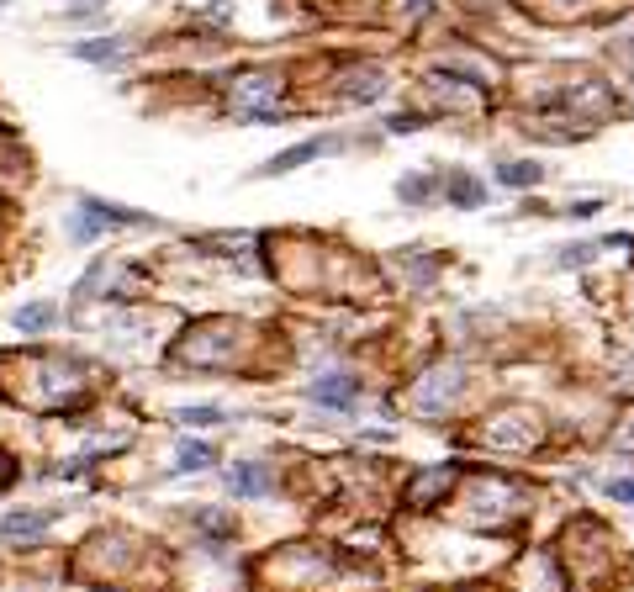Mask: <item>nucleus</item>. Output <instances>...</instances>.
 <instances>
[{
  "label": "nucleus",
  "instance_id": "nucleus-14",
  "mask_svg": "<svg viewBox=\"0 0 634 592\" xmlns=\"http://www.w3.org/2000/svg\"><path fill=\"white\" fill-rule=\"evenodd\" d=\"M444 481H450V466H444V471H434V476H423V481H413V497H428V492H439Z\"/></svg>",
  "mask_w": 634,
  "mask_h": 592
},
{
  "label": "nucleus",
  "instance_id": "nucleus-5",
  "mask_svg": "<svg viewBox=\"0 0 634 592\" xmlns=\"http://www.w3.org/2000/svg\"><path fill=\"white\" fill-rule=\"evenodd\" d=\"M228 487H233L238 497H265V492L275 487V476H270V466L249 460V466H233V471H228Z\"/></svg>",
  "mask_w": 634,
  "mask_h": 592
},
{
  "label": "nucleus",
  "instance_id": "nucleus-10",
  "mask_svg": "<svg viewBox=\"0 0 634 592\" xmlns=\"http://www.w3.org/2000/svg\"><path fill=\"white\" fill-rule=\"evenodd\" d=\"M497 180L508 185V191H529V185L545 180V170H539V164H529V159H513V164H502V170H497Z\"/></svg>",
  "mask_w": 634,
  "mask_h": 592
},
{
  "label": "nucleus",
  "instance_id": "nucleus-15",
  "mask_svg": "<svg viewBox=\"0 0 634 592\" xmlns=\"http://www.w3.org/2000/svg\"><path fill=\"white\" fill-rule=\"evenodd\" d=\"M608 497H613V503H634V476H619V481H608Z\"/></svg>",
  "mask_w": 634,
  "mask_h": 592
},
{
  "label": "nucleus",
  "instance_id": "nucleus-17",
  "mask_svg": "<svg viewBox=\"0 0 634 592\" xmlns=\"http://www.w3.org/2000/svg\"><path fill=\"white\" fill-rule=\"evenodd\" d=\"M101 0H69V16H96Z\"/></svg>",
  "mask_w": 634,
  "mask_h": 592
},
{
  "label": "nucleus",
  "instance_id": "nucleus-4",
  "mask_svg": "<svg viewBox=\"0 0 634 592\" xmlns=\"http://www.w3.org/2000/svg\"><path fill=\"white\" fill-rule=\"evenodd\" d=\"M59 508H43V513H0V540H32V534H43Z\"/></svg>",
  "mask_w": 634,
  "mask_h": 592
},
{
  "label": "nucleus",
  "instance_id": "nucleus-18",
  "mask_svg": "<svg viewBox=\"0 0 634 592\" xmlns=\"http://www.w3.org/2000/svg\"><path fill=\"white\" fill-rule=\"evenodd\" d=\"M418 122H423V117H391L386 127H391V133H413V127H418Z\"/></svg>",
  "mask_w": 634,
  "mask_h": 592
},
{
  "label": "nucleus",
  "instance_id": "nucleus-3",
  "mask_svg": "<svg viewBox=\"0 0 634 592\" xmlns=\"http://www.w3.org/2000/svg\"><path fill=\"white\" fill-rule=\"evenodd\" d=\"M80 207L85 212H96L106 228H148V212H133V207H117V201H101V196H80Z\"/></svg>",
  "mask_w": 634,
  "mask_h": 592
},
{
  "label": "nucleus",
  "instance_id": "nucleus-6",
  "mask_svg": "<svg viewBox=\"0 0 634 592\" xmlns=\"http://www.w3.org/2000/svg\"><path fill=\"white\" fill-rule=\"evenodd\" d=\"M328 148H339V143H333V138H307V143L286 148V154H275V159L265 164V175H286V170H296V164H307V159H317V154H328Z\"/></svg>",
  "mask_w": 634,
  "mask_h": 592
},
{
  "label": "nucleus",
  "instance_id": "nucleus-2",
  "mask_svg": "<svg viewBox=\"0 0 634 592\" xmlns=\"http://www.w3.org/2000/svg\"><path fill=\"white\" fill-rule=\"evenodd\" d=\"M307 397L323 402V407H354V397H360V381L344 376V370H339V376H317L307 386Z\"/></svg>",
  "mask_w": 634,
  "mask_h": 592
},
{
  "label": "nucleus",
  "instance_id": "nucleus-19",
  "mask_svg": "<svg viewBox=\"0 0 634 592\" xmlns=\"http://www.w3.org/2000/svg\"><path fill=\"white\" fill-rule=\"evenodd\" d=\"M0 6H6V0H0Z\"/></svg>",
  "mask_w": 634,
  "mask_h": 592
},
{
  "label": "nucleus",
  "instance_id": "nucleus-7",
  "mask_svg": "<svg viewBox=\"0 0 634 592\" xmlns=\"http://www.w3.org/2000/svg\"><path fill=\"white\" fill-rule=\"evenodd\" d=\"M80 64H122V37H90V43H69Z\"/></svg>",
  "mask_w": 634,
  "mask_h": 592
},
{
  "label": "nucleus",
  "instance_id": "nucleus-13",
  "mask_svg": "<svg viewBox=\"0 0 634 592\" xmlns=\"http://www.w3.org/2000/svg\"><path fill=\"white\" fill-rule=\"evenodd\" d=\"M180 423H196V429H207V423H222V407H185Z\"/></svg>",
  "mask_w": 634,
  "mask_h": 592
},
{
  "label": "nucleus",
  "instance_id": "nucleus-8",
  "mask_svg": "<svg viewBox=\"0 0 634 592\" xmlns=\"http://www.w3.org/2000/svg\"><path fill=\"white\" fill-rule=\"evenodd\" d=\"M444 196H450L455 207L476 212L481 201H487V185H481V180H471V175H450V180H444Z\"/></svg>",
  "mask_w": 634,
  "mask_h": 592
},
{
  "label": "nucleus",
  "instance_id": "nucleus-1",
  "mask_svg": "<svg viewBox=\"0 0 634 592\" xmlns=\"http://www.w3.org/2000/svg\"><path fill=\"white\" fill-rule=\"evenodd\" d=\"M275 96H281V85H275L270 74H249V80L233 85V111L244 122H275L281 117V101Z\"/></svg>",
  "mask_w": 634,
  "mask_h": 592
},
{
  "label": "nucleus",
  "instance_id": "nucleus-11",
  "mask_svg": "<svg viewBox=\"0 0 634 592\" xmlns=\"http://www.w3.org/2000/svg\"><path fill=\"white\" fill-rule=\"evenodd\" d=\"M53 318H59V307H53V302H32V307L16 312V328H22V333H43V328H53Z\"/></svg>",
  "mask_w": 634,
  "mask_h": 592
},
{
  "label": "nucleus",
  "instance_id": "nucleus-16",
  "mask_svg": "<svg viewBox=\"0 0 634 592\" xmlns=\"http://www.w3.org/2000/svg\"><path fill=\"white\" fill-rule=\"evenodd\" d=\"M592 259V244H571V249H561V265H587Z\"/></svg>",
  "mask_w": 634,
  "mask_h": 592
},
{
  "label": "nucleus",
  "instance_id": "nucleus-12",
  "mask_svg": "<svg viewBox=\"0 0 634 592\" xmlns=\"http://www.w3.org/2000/svg\"><path fill=\"white\" fill-rule=\"evenodd\" d=\"M397 196L413 201V207H423V201H434V180H428V175H407V180L397 185Z\"/></svg>",
  "mask_w": 634,
  "mask_h": 592
},
{
  "label": "nucleus",
  "instance_id": "nucleus-9",
  "mask_svg": "<svg viewBox=\"0 0 634 592\" xmlns=\"http://www.w3.org/2000/svg\"><path fill=\"white\" fill-rule=\"evenodd\" d=\"M207 466H217V450H212V444L180 439V450H175V471H207Z\"/></svg>",
  "mask_w": 634,
  "mask_h": 592
}]
</instances>
